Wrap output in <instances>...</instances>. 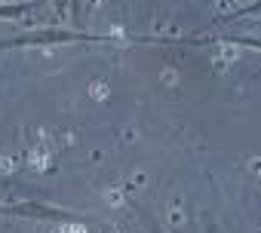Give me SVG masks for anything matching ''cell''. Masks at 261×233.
<instances>
[{
	"label": "cell",
	"instance_id": "cell-1",
	"mask_svg": "<svg viewBox=\"0 0 261 233\" xmlns=\"http://www.w3.org/2000/svg\"><path fill=\"white\" fill-rule=\"evenodd\" d=\"M4 215H31V218H53V221H80L71 212L62 209H49V206H0Z\"/></svg>",
	"mask_w": 261,
	"mask_h": 233
},
{
	"label": "cell",
	"instance_id": "cell-2",
	"mask_svg": "<svg viewBox=\"0 0 261 233\" xmlns=\"http://www.w3.org/2000/svg\"><path fill=\"white\" fill-rule=\"evenodd\" d=\"M34 4H10V7H0V19H13V16H22V13H31Z\"/></svg>",
	"mask_w": 261,
	"mask_h": 233
},
{
	"label": "cell",
	"instance_id": "cell-3",
	"mask_svg": "<svg viewBox=\"0 0 261 233\" xmlns=\"http://www.w3.org/2000/svg\"><path fill=\"white\" fill-rule=\"evenodd\" d=\"M255 13H261V0H258V4H252V7H246V10H237V13H230V19L237 22V19H243V16H255Z\"/></svg>",
	"mask_w": 261,
	"mask_h": 233
},
{
	"label": "cell",
	"instance_id": "cell-4",
	"mask_svg": "<svg viewBox=\"0 0 261 233\" xmlns=\"http://www.w3.org/2000/svg\"><path fill=\"white\" fill-rule=\"evenodd\" d=\"M230 43H243V46H258L261 49V40H252V37H230Z\"/></svg>",
	"mask_w": 261,
	"mask_h": 233
},
{
	"label": "cell",
	"instance_id": "cell-5",
	"mask_svg": "<svg viewBox=\"0 0 261 233\" xmlns=\"http://www.w3.org/2000/svg\"><path fill=\"white\" fill-rule=\"evenodd\" d=\"M56 10L65 16V13H68V0H56Z\"/></svg>",
	"mask_w": 261,
	"mask_h": 233
},
{
	"label": "cell",
	"instance_id": "cell-6",
	"mask_svg": "<svg viewBox=\"0 0 261 233\" xmlns=\"http://www.w3.org/2000/svg\"><path fill=\"white\" fill-rule=\"evenodd\" d=\"M148 230H151V233H160V230H157V227H154V224H148Z\"/></svg>",
	"mask_w": 261,
	"mask_h": 233
}]
</instances>
